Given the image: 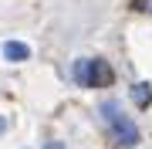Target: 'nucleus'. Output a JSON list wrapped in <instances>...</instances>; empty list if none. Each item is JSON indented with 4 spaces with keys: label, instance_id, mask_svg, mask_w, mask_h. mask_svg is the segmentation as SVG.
Returning a JSON list of instances; mask_svg holds the SVG:
<instances>
[{
    "label": "nucleus",
    "instance_id": "f257e3e1",
    "mask_svg": "<svg viewBox=\"0 0 152 149\" xmlns=\"http://www.w3.org/2000/svg\"><path fill=\"white\" fill-rule=\"evenodd\" d=\"M102 119L108 122V129H112V136H115V142H118V146L132 149V146L139 142V129H135V122L125 115V112H122L115 102H105V105H102Z\"/></svg>",
    "mask_w": 152,
    "mask_h": 149
},
{
    "label": "nucleus",
    "instance_id": "f03ea898",
    "mask_svg": "<svg viewBox=\"0 0 152 149\" xmlns=\"http://www.w3.org/2000/svg\"><path fill=\"white\" fill-rule=\"evenodd\" d=\"M112 85V68L102 58H88V88H105Z\"/></svg>",
    "mask_w": 152,
    "mask_h": 149
},
{
    "label": "nucleus",
    "instance_id": "7ed1b4c3",
    "mask_svg": "<svg viewBox=\"0 0 152 149\" xmlns=\"http://www.w3.org/2000/svg\"><path fill=\"white\" fill-rule=\"evenodd\" d=\"M4 58L7 61H27L31 58V48L20 44V41H7V44H4Z\"/></svg>",
    "mask_w": 152,
    "mask_h": 149
},
{
    "label": "nucleus",
    "instance_id": "20e7f679",
    "mask_svg": "<svg viewBox=\"0 0 152 149\" xmlns=\"http://www.w3.org/2000/svg\"><path fill=\"white\" fill-rule=\"evenodd\" d=\"M132 102H135L139 109H145V105L152 102V88H149L145 81H135V85H132Z\"/></svg>",
    "mask_w": 152,
    "mask_h": 149
},
{
    "label": "nucleus",
    "instance_id": "39448f33",
    "mask_svg": "<svg viewBox=\"0 0 152 149\" xmlns=\"http://www.w3.org/2000/svg\"><path fill=\"white\" fill-rule=\"evenodd\" d=\"M75 81L78 85H88V58L75 61Z\"/></svg>",
    "mask_w": 152,
    "mask_h": 149
},
{
    "label": "nucleus",
    "instance_id": "423d86ee",
    "mask_svg": "<svg viewBox=\"0 0 152 149\" xmlns=\"http://www.w3.org/2000/svg\"><path fill=\"white\" fill-rule=\"evenodd\" d=\"M135 7H139V10H149V14H152V0H135Z\"/></svg>",
    "mask_w": 152,
    "mask_h": 149
},
{
    "label": "nucleus",
    "instance_id": "0eeeda50",
    "mask_svg": "<svg viewBox=\"0 0 152 149\" xmlns=\"http://www.w3.org/2000/svg\"><path fill=\"white\" fill-rule=\"evenodd\" d=\"M44 149H64V146H61V142H48V146H44Z\"/></svg>",
    "mask_w": 152,
    "mask_h": 149
},
{
    "label": "nucleus",
    "instance_id": "6e6552de",
    "mask_svg": "<svg viewBox=\"0 0 152 149\" xmlns=\"http://www.w3.org/2000/svg\"><path fill=\"white\" fill-rule=\"evenodd\" d=\"M4 129H7V122H4V119H0V132H4Z\"/></svg>",
    "mask_w": 152,
    "mask_h": 149
}]
</instances>
